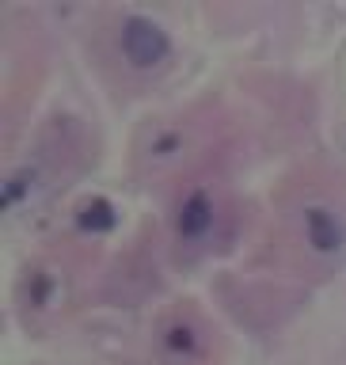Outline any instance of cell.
Masks as SVG:
<instances>
[{
    "label": "cell",
    "instance_id": "cell-1",
    "mask_svg": "<svg viewBox=\"0 0 346 365\" xmlns=\"http://www.w3.org/2000/svg\"><path fill=\"white\" fill-rule=\"evenodd\" d=\"M122 50H126V57H130V65L148 68V65H156L160 57L168 53V38L160 34L156 23L130 19V23H126V31H122Z\"/></svg>",
    "mask_w": 346,
    "mask_h": 365
}]
</instances>
